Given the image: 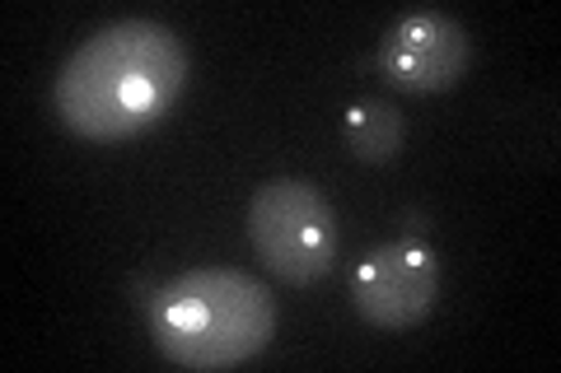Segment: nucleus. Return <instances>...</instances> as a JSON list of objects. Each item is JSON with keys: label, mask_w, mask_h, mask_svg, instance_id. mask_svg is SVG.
I'll return each instance as SVG.
<instances>
[{"label": "nucleus", "mask_w": 561, "mask_h": 373, "mask_svg": "<svg viewBox=\"0 0 561 373\" xmlns=\"http://www.w3.org/2000/svg\"><path fill=\"white\" fill-rule=\"evenodd\" d=\"M187 84L179 33L154 20H117L84 38L51 84L61 127L94 145H117L150 131Z\"/></svg>", "instance_id": "f257e3e1"}, {"label": "nucleus", "mask_w": 561, "mask_h": 373, "mask_svg": "<svg viewBox=\"0 0 561 373\" xmlns=\"http://www.w3.org/2000/svg\"><path fill=\"white\" fill-rule=\"evenodd\" d=\"M276 336V299L239 266H197L150 299V341L169 364L225 373L257 360Z\"/></svg>", "instance_id": "f03ea898"}, {"label": "nucleus", "mask_w": 561, "mask_h": 373, "mask_svg": "<svg viewBox=\"0 0 561 373\" xmlns=\"http://www.w3.org/2000/svg\"><path fill=\"white\" fill-rule=\"evenodd\" d=\"M249 238L257 261L286 285H313L337 261L332 201L305 177H272L249 201Z\"/></svg>", "instance_id": "7ed1b4c3"}, {"label": "nucleus", "mask_w": 561, "mask_h": 373, "mask_svg": "<svg viewBox=\"0 0 561 373\" xmlns=\"http://www.w3.org/2000/svg\"><path fill=\"white\" fill-rule=\"evenodd\" d=\"M440 299V257L416 238L379 243L351 276V304L379 331H408L426 323Z\"/></svg>", "instance_id": "20e7f679"}, {"label": "nucleus", "mask_w": 561, "mask_h": 373, "mask_svg": "<svg viewBox=\"0 0 561 373\" xmlns=\"http://www.w3.org/2000/svg\"><path fill=\"white\" fill-rule=\"evenodd\" d=\"M379 66L383 80L402 89V94H445V89H454L468 75L472 43L463 24H454L449 14L421 10L389 28Z\"/></svg>", "instance_id": "39448f33"}, {"label": "nucleus", "mask_w": 561, "mask_h": 373, "mask_svg": "<svg viewBox=\"0 0 561 373\" xmlns=\"http://www.w3.org/2000/svg\"><path fill=\"white\" fill-rule=\"evenodd\" d=\"M346 145L365 164H389L402 145V117L389 103H360L346 113Z\"/></svg>", "instance_id": "423d86ee"}]
</instances>
